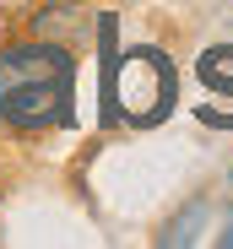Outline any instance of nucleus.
<instances>
[{
    "instance_id": "nucleus-2",
    "label": "nucleus",
    "mask_w": 233,
    "mask_h": 249,
    "mask_svg": "<svg viewBox=\"0 0 233 249\" xmlns=\"http://www.w3.org/2000/svg\"><path fill=\"white\" fill-rule=\"evenodd\" d=\"M71 98H76V71L60 76H22V81H0V119L17 136H44L71 124Z\"/></svg>"
},
{
    "instance_id": "nucleus-4",
    "label": "nucleus",
    "mask_w": 233,
    "mask_h": 249,
    "mask_svg": "<svg viewBox=\"0 0 233 249\" xmlns=\"http://www.w3.org/2000/svg\"><path fill=\"white\" fill-rule=\"evenodd\" d=\"M222 244H233V222H228V233H222Z\"/></svg>"
},
{
    "instance_id": "nucleus-3",
    "label": "nucleus",
    "mask_w": 233,
    "mask_h": 249,
    "mask_svg": "<svg viewBox=\"0 0 233 249\" xmlns=\"http://www.w3.org/2000/svg\"><path fill=\"white\" fill-rule=\"evenodd\" d=\"M87 27H92V17L82 11V0H49V6L33 11L27 38H44V44H65V49H76V44L87 38Z\"/></svg>"
},
{
    "instance_id": "nucleus-1",
    "label": "nucleus",
    "mask_w": 233,
    "mask_h": 249,
    "mask_svg": "<svg viewBox=\"0 0 233 249\" xmlns=\"http://www.w3.org/2000/svg\"><path fill=\"white\" fill-rule=\"evenodd\" d=\"M179 98V71L163 49H130V54H108V33H103V124L125 119V124H163Z\"/></svg>"
}]
</instances>
